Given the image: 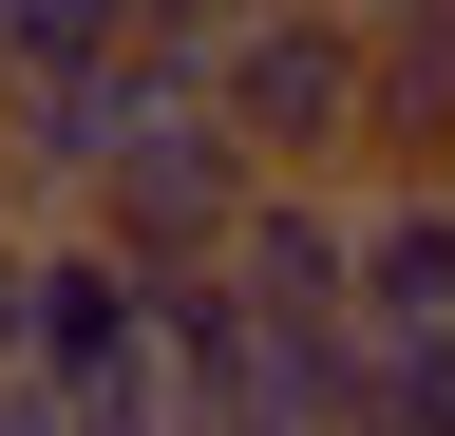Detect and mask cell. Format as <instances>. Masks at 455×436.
<instances>
[{"label": "cell", "mask_w": 455, "mask_h": 436, "mask_svg": "<svg viewBox=\"0 0 455 436\" xmlns=\"http://www.w3.org/2000/svg\"><path fill=\"white\" fill-rule=\"evenodd\" d=\"M152 38V0H0V76H38V58H133Z\"/></svg>", "instance_id": "7a4b0ae2"}, {"label": "cell", "mask_w": 455, "mask_h": 436, "mask_svg": "<svg viewBox=\"0 0 455 436\" xmlns=\"http://www.w3.org/2000/svg\"><path fill=\"white\" fill-rule=\"evenodd\" d=\"M209 115L266 152V171H379V115H361V0H266V20H228L209 38Z\"/></svg>", "instance_id": "6da1fadb"}, {"label": "cell", "mask_w": 455, "mask_h": 436, "mask_svg": "<svg viewBox=\"0 0 455 436\" xmlns=\"http://www.w3.org/2000/svg\"><path fill=\"white\" fill-rule=\"evenodd\" d=\"M361 20H418V0H361Z\"/></svg>", "instance_id": "3957f363"}]
</instances>
